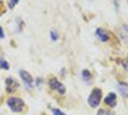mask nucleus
Listing matches in <instances>:
<instances>
[{
    "label": "nucleus",
    "instance_id": "f8f14e48",
    "mask_svg": "<svg viewBox=\"0 0 128 115\" xmlns=\"http://www.w3.org/2000/svg\"><path fill=\"white\" fill-rule=\"evenodd\" d=\"M50 38H51L52 41H56L58 38H59V35L55 30H52L50 32Z\"/></svg>",
    "mask_w": 128,
    "mask_h": 115
},
{
    "label": "nucleus",
    "instance_id": "ddd939ff",
    "mask_svg": "<svg viewBox=\"0 0 128 115\" xmlns=\"http://www.w3.org/2000/svg\"><path fill=\"white\" fill-rule=\"evenodd\" d=\"M19 0H10L9 1V8L10 9H13V8H14V6L18 3Z\"/></svg>",
    "mask_w": 128,
    "mask_h": 115
},
{
    "label": "nucleus",
    "instance_id": "7ed1b4c3",
    "mask_svg": "<svg viewBox=\"0 0 128 115\" xmlns=\"http://www.w3.org/2000/svg\"><path fill=\"white\" fill-rule=\"evenodd\" d=\"M48 83H49L50 88H52L53 90H56L60 94H64V92H66V87H64V85L62 83H60L56 78L50 79Z\"/></svg>",
    "mask_w": 128,
    "mask_h": 115
},
{
    "label": "nucleus",
    "instance_id": "2eb2a0df",
    "mask_svg": "<svg viewBox=\"0 0 128 115\" xmlns=\"http://www.w3.org/2000/svg\"><path fill=\"white\" fill-rule=\"evenodd\" d=\"M5 12H6V10H5V8H4L3 2H2V1H0V15H1L2 13H4Z\"/></svg>",
    "mask_w": 128,
    "mask_h": 115
},
{
    "label": "nucleus",
    "instance_id": "39448f33",
    "mask_svg": "<svg viewBox=\"0 0 128 115\" xmlns=\"http://www.w3.org/2000/svg\"><path fill=\"white\" fill-rule=\"evenodd\" d=\"M5 83H6V90L7 92L9 93H13L19 87V83L18 82L14 79V78H7L6 81H5Z\"/></svg>",
    "mask_w": 128,
    "mask_h": 115
},
{
    "label": "nucleus",
    "instance_id": "4468645a",
    "mask_svg": "<svg viewBox=\"0 0 128 115\" xmlns=\"http://www.w3.org/2000/svg\"><path fill=\"white\" fill-rule=\"evenodd\" d=\"M52 111H53V114L54 115H66L62 110H60V109H53Z\"/></svg>",
    "mask_w": 128,
    "mask_h": 115
},
{
    "label": "nucleus",
    "instance_id": "6e6552de",
    "mask_svg": "<svg viewBox=\"0 0 128 115\" xmlns=\"http://www.w3.org/2000/svg\"><path fill=\"white\" fill-rule=\"evenodd\" d=\"M118 91L120 92L124 98H127L128 97V84L124 82H120L118 83Z\"/></svg>",
    "mask_w": 128,
    "mask_h": 115
},
{
    "label": "nucleus",
    "instance_id": "0eeeda50",
    "mask_svg": "<svg viewBox=\"0 0 128 115\" xmlns=\"http://www.w3.org/2000/svg\"><path fill=\"white\" fill-rule=\"evenodd\" d=\"M96 37L99 38L102 42H106V41H108V39H109V35H108V33L106 32L105 30L101 29V28H97V29H96Z\"/></svg>",
    "mask_w": 128,
    "mask_h": 115
},
{
    "label": "nucleus",
    "instance_id": "f03ea898",
    "mask_svg": "<svg viewBox=\"0 0 128 115\" xmlns=\"http://www.w3.org/2000/svg\"><path fill=\"white\" fill-rule=\"evenodd\" d=\"M102 98V91L100 88H94L90 92V96L88 98V103L92 109H96L99 106L100 101Z\"/></svg>",
    "mask_w": 128,
    "mask_h": 115
},
{
    "label": "nucleus",
    "instance_id": "a211bd4d",
    "mask_svg": "<svg viewBox=\"0 0 128 115\" xmlns=\"http://www.w3.org/2000/svg\"><path fill=\"white\" fill-rule=\"evenodd\" d=\"M0 38H4V32H3L2 27H0Z\"/></svg>",
    "mask_w": 128,
    "mask_h": 115
},
{
    "label": "nucleus",
    "instance_id": "1a4fd4ad",
    "mask_svg": "<svg viewBox=\"0 0 128 115\" xmlns=\"http://www.w3.org/2000/svg\"><path fill=\"white\" fill-rule=\"evenodd\" d=\"M82 78L86 83H89L90 80H92V75H90V72L87 69H84L82 71Z\"/></svg>",
    "mask_w": 128,
    "mask_h": 115
},
{
    "label": "nucleus",
    "instance_id": "f257e3e1",
    "mask_svg": "<svg viewBox=\"0 0 128 115\" xmlns=\"http://www.w3.org/2000/svg\"><path fill=\"white\" fill-rule=\"evenodd\" d=\"M7 105L14 112H21L24 109V106H25L22 99L16 98V97H11L7 101Z\"/></svg>",
    "mask_w": 128,
    "mask_h": 115
},
{
    "label": "nucleus",
    "instance_id": "f3484780",
    "mask_svg": "<svg viewBox=\"0 0 128 115\" xmlns=\"http://www.w3.org/2000/svg\"><path fill=\"white\" fill-rule=\"evenodd\" d=\"M113 3H114V5H115L116 10L118 11V4H120V0H113Z\"/></svg>",
    "mask_w": 128,
    "mask_h": 115
},
{
    "label": "nucleus",
    "instance_id": "6ab92c4d",
    "mask_svg": "<svg viewBox=\"0 0 128 115\" xmlns=\"http://www.w3.org/2000/svg\"><path fill=\"white\" fill-rule=\"evenodd\" d=\"M123 30L125 31V33H126V34H128V25L124 24V25H123Z\"/></svg>",
    "mask_w": 128,
    "mask_h": 115
},
{
    "label": "nucleus",
    "instance_id": "423d86ee",
    "mask_svg": "<svg viewBox=\"0 0 128 115\" xmlns=\"http://www.w3.org/2000/svg\"><path fill=\"white\" fill-rule=\"evenodd\" d=\"M104 103L111 108H115L116 105V93H114V92L109 93L108 96L104 99Z\"/></svg>",
    "mask_w": 128,
    "mask_h": 115
},
{
    "label": "nucleus",
    "instance_id": "9b49d317",
    "mask_svg": "<svg viewBox=\"0 0 128 115\" xmlns=\"http://www.w3.org/2000/svg\"><path fill=\"white\" fill-rule=\"evenodd\" d=\"M97 115H115V114H114V112H112L110 110L101 109L97 111Z\"/></svg>",
    "mask_w": 128,
    "mask_h": 115
},
{
    "label": "nucleus",
    "instance_id": "dca6fc26",
    "mask_svg": "<svg viewBox=\"0 0 128 115\" xmlns=\"http://www.w3.org/2000/svg\"><path fill=\"white\" fill-rule=\"evenodd\" d=\"M122 65H123V67H124L126 70H128V57L126 58L125 59L122 60Z\"/></svg>",
    "mask_w": 128,
    "mask_h": 115
},
{
    "label": "nucleus",
    "instance_id": "20e7f679",
    "mask_svg": "<svg viewBox=\"0 0 128 115\" xmlns=\"http://www.w3.org/2000/svg\"><path fill=\"white\" fill-rule=\"evenodd\" d=\"M19 75L21 80L23 81V83L25 84V86L27 88H32L34 86V80H33L32 76L24 70H20L19 71Z\"/></svg>",
    "mask_w": 128,
    "mask_h": 115
},
{
    "label": "nucleus",
    "instance_id": "9d476101",
    "mask_svg": "<svg viewBox=\"0 0 128 115\" xmlns=\"http://www.w3.org/2000/svg\"><path fill=\"white\" fill-rule=\"evenodd\" d=\"M0 68L8 70V69L10 68V64H9V62H8L7 60H5L4 58H0Z\"/></svg>",
    "mask_w": 128,
    "mask_h": 115
}]
</instances>
